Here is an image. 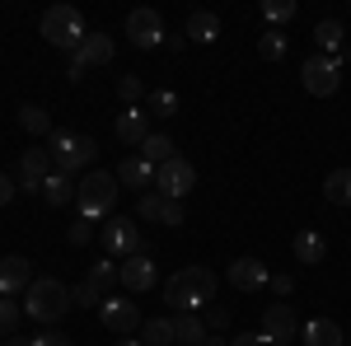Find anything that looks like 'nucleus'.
<instances>
[{"label":"nucleus","mask_w":351,"mask_h":346,"mask_svg":"<svg viewBox=\"0 0 351 346\" xmlns=\"http://www.w3.org/2000/svg\"><path fill=\"white\" fill-rule=\"evenodd\" d=\"M216 271L211 267H183L164 281V304H173L178 314H202L216 299Z\"/></svg>","instance_id":"f257e3e1"},{"label":"nucleus","mask_w":351,"mask_h":346,"mask_svg":"<svg viewBox=\"0 0 351 346\" xmlns=\"http://www.w3.org/2000/svg\"><path fill=\"white\" fill-rule=\"evenodd\" d=\"M75 309V299H71V286L66 281H56V276H33V286L24 291V314L33 323H61L66 314Z\"/></svg>","instance_id":"f03ea898"},{"label":"nucleus","mask_w":351,"mask_h":346,"mask_svg":"<svg viewBox=\"0 0 351 346\" xmlns=\"http://www.w3.org/2000/svg\"><path fill=\"white\" fill-rule=\"evenodd\" d=\"M117 173H104V169H89V178H80V192H75V206H80V220L99 225L108 220L112 206H117Z\"/></svg>","instance_id":"7ed1b4c3"},{"label":"nucleus","mask_w":351,"mask_h":346,"mask_svg":"<svg viewBox=\"0 0 351 346\" xmlns=\"http://www.w3.org/2000/svg\"><path fill=\"white\" fill-rule=\"evenodd\" d=\"M43 38L52 42L56 52L75 56L84 47V38H89V33H84V14L75 10V5H52V10L43 14Z\"/></svg>","instance_id":"20e7f679"},{"label":"nucleus","mask_w":351,"mask_h":346,"mask_svg":"<svg viewBox=\"0 0 351 346\" xmlns=\"http://www.w3.org/2000/svg\"><path fill=\"white\" fill-rule=\"evenodd\" d=\"M52 145V164H56V173H80V169H89V164L99 160V145H94V136H80V132H52L47 136Z\"/></svg>","instance_id":"39448f33"},{"label":"nucleus","mask_w":351,"mask_h":346,"mask_svg":"<svg viewBox=\"0 0 351 346\" xmlns=\"http://www.w3.org/2000/svg\"><path fill=\"white\" fill-rule=\"evenodd\" d=\"M342 66H347V61L314 52L304 66H300V84H304V94H314V99H332V94L342 89Z\"/></svg>","instance_id":"423d86ee"},{"label":"nucleus","mask_w":351,"mask_h":346,"mask_svg":"<svg viewBox=\"0 0 351 346\" xmlns=\"http://www.w3.org/2000/svg\"><path fill=\"white\" fill-rule=\"evenodd\" d=\"M99 243H104V258L127 262L132 253H141V230H136L127 215H108V220L99 225Z\"/></svg>","instance_id":"0eeeda50"},{"label":"nucleus","mask_w":351,"mask_h":346,"mask_svg":"<svg viewBox=\"0 0 351 346\" xmlns=\"http://www.w3.org/2000/svg\"><path fill=\"white\" fill-rule=\"evenodd\" d=\"M192 187H197V169H192V160H183V155H173L169 164L155 169V192H164L169 201H183Z\"/></svg>","instance_id":"6e6552de"},{"label":"nucleus","mask_w":351,"mask_h":346,"mask_svg":"<svg viewBox=\"0 0 351 346\" xmlns=\"http://www.w3.org/2000/svg\"><path fill=\"white\" fill-rule=\"evenodd\" d=\"M164 38V19H160V10H150V5H136L132 14H127V42L132 47H141V52H150V47H160Z\"/></svg>","instance_id":"1a4fd4ad"},{"label":"nucleus","mask_w":351,"mask_h":346,"mask_svg":"<svg viewBox=\"0 0 351 346\" xmlns=\"http://www.w3.org/2000/svg\"><path fill=\"white\" fill-rule=\"evenodd\" d=\"M99 323L108 328V332H117V337H132V332H141V309H136V299H127V295H108L104 304H99Z\"/></svg>","instance_id":"9d476101"},{"label":"nucleus","mask_w":351,"mask_h":346,"mask_svg":"<svg viewBox=\"0 0 351 346\" xmlns=\"http://www.w3.org/2000/svg\"><path fill=\"white\" fill-rule=\"evenodd\" d=\"M117 286H122V291H132V295L155 291V286H160V267H155V258H150L145 248L132 253V258L122 262V271H117Z\"/></svg>","instance_id":"9b49d317"},{"label":"nucleus","mask_w":351,"mask_h":346,"mask_svg":"<svg viewBox=\"0 0 351 346\" xmlns=\"http://www.w3.org/2000/svg\"><path fill=\"white\" fill-rule=\"evenodd\" d=\"M136 215H141V220H155L164 230H178V225H183V201H169L164 192L150 187V192L136 197Z\"/></svg>","instance_id":"f8f14e48"},{"label":"nucleus","mask_w":351,"mask_h":346,"mask_svg":"<svg viewBox=\"0 0 351 346\" xmlns=\"http://www.w3.org/2000/svg\"><path fill=\"white\" fill-rule=\"evenodd\" d=\"M56 173L52 150H24L19 155V192H38L43 197V183Z\"/></svg>","instance_id":"ddd939ff"},{"label":"nucleus","mask_w":351,"mask_h":346,"mask_svg":"<svg viewBox=\"0 0 351 346\" xmlns=\"http://www.w3.org/2000/svg\"><path fill=\"white\" fill-rule=\"evenodd\" d=\"M258 332H263L271 346H286L300 332L295 309H291V304H267V309H263V328H258Z\"/></svg>","instance_id":"4468645a"},{"label":"nucleus","mask_w":351,"mask_h":346,"mask_svg":"<svg viewBox=\"0 0 351 346\" xmlns=\"http://www.w3.org/2000/svg\"><path fill=\"white\" fill-rule=\"evenodd\" d=\"M225 281H230L234 291L253 295V291H263L271 276H267V262H263V258H234V262L225 267Z\"/></svg>","instance_id":"2eb2a0df"},{"label":"nucleus","mask_w":351,"mask_h":346,"mask_svg":"<svg viewBox=\"0 0 351 346\" xmlns=\"http://www.w3.org/2000/svg\"><path fill=\"white\" fill-rule=\"evenodd\" d=\"M33 286V262L19 258V253H10V258H0V295H19Z\"/></svg>","instance_id":"dca6fc26"},{"label":"nucleus","mask_w":351,"mask_h":346,"mask_svg":"<svg viewBox=\"0 0 351 346\" xmlns=\"http://www.w3.org/2000/svg\"><path fill=\"white\" fill-rule=\"evenodd\" d=\"M314 47H319L324 56L351 61V52H347V33H342V24H337V19H324V24H314Z\"/></svg>","instance_id":"f3484780"},{"label":"nucleus","mask_w":351,"mask_h":346,"mask_svg":"<svg viewBox=\"0 0 351 346\" xmlns=\"http://www.w3.org/2000/svg\"><path fill=\"white\" fill-rule=\"evenodd\" d=\"M291 253H295L300 267H319L328 258V239L319 234V230H300L295 239H291Z\"/></svg>","instance_id":"a211bd4d"},{"label":"nucleus","mask_w":351,"mask_h":346,"mask_svg":"<svg viewBox=\"0 0 351 346\" xmlns=\"http://www.w3.org/2000/svg\"><path fill=\"white\" fill-rule=\"evenodd\" d=\"M145 117H150V112H141V108H122L117 122H112L117 140H122V145H141V140L150 136V122H145Z\"/></svg>","instance_id":"6ab92c4d"},{"label":"nucleus","mask_w":351,"mask_h":346,"mask_svg":"<svg viewBox=\"0 0 351 346\" xmlns=\"http://www.w3.org/2000/svg\"><path fill=\"white\" fill-rule=\"evenodd\" d=\"M117 183L136 187V192H150L155 187V164L141 160V155H127V160L117 164Z\"/></svg>","instance_id":"aec40b11"},{"label":"nucleus","mask_w":351,"mask_h":346,"mask_svg":"<svg viewBox=\"0 0 351 346\" xmlns=\"http://www.w3.org/2000/svg\"><path fill=\"white\" fill-rule=\"evenodd\" d=\"M300 342L304 346H342V328L332 319H309L300 328Z\"/></svg>","instance_id":"412c9836"},{"label":"nucleus","mask_w":351,"mask_h":346,"mask_svg":"<svg viewBox=\"0 0 351 346\" xmlns=\"http://www.w3.org/2000/svg\"><path fill=\"white\" fill-rule=\"evenodd\" d=\"M112 56H117V42H112L108 33H89L80 47V61L84 66H112Z\"/></svg>","instance_id":"4be33fe9"},{"label":"nucleus","mask_w":351,"mask_h":346,"mask_svg":"<svg viewBox=\"0 0 351 346\" xmlns=\"http://www.w3.org/2000/svg\"><path fill=\"white\" fill-rule=\"evenodd\" d=\"M117 271H122V267H117V258H99V262L89 267V276H84V286H89L94 295H104V299H108V291L117 286Z\"/></svg>","instance_id":"5701e85b"},{"label":"nucleus","mask_w":351,"mask_h":346,"mask_svg":"<svg viewBox=\"0 0 351 346\" xmlns=\"http://www.w3.org/2000/svg\"><path fill=\"white\" fill-rule=\"evenodd\" d=\"M220 38V14H211V10H192V19H188V42H216Z\"/></svg>","instance_id":"b1692460"},{"label":"nucleus","mask_w":351,"mask_h":346,"mask_svg":"<svg viewBox=\"0 0 351 346\" xmlns=\"http://www.w3.org/2000/svg\"><path fill=\"white\" fill-rule=\"evenodd\" d=\"M75 192H80V183H75L71 173H52V178L43 183V201H47V206H66V201H75Z\"/></svg>","instance_id":"393cba45"},{"label":"nucleus","mask_w":351,"mask_h":346,"mask_svg":"<svg viewBox=\"0 0 351 346\" xmlns=\"http://www.w3.org/2000/svg\"><path fill=\"white\" fill-rule=\"evenodd\" d=\"M173 337H178V346H202L206 342L202 314H173Z\"/></svg>","instance_id":"a878e982"},{"label":"nucleus","mask_w":351,"mask_h":346,"mask_svg":"<svg viewBox=\"0 0 351 346\" xmlns=\"http://www.w3.org/2000/svg\"><path fill=\"white\" fill-rule=\"evenodd\" d=\"M141 346H178L173 319H145L141 323Z\"/></svg>","instance_id":"bb28decb"},{"label":"nucleus","mask_w":351,"mask_h":346,"mask_svg":"<svg viewBox=\"0 0 351 346\" xmlns=\"http://www.w3.org/2000/svg\"><path fill=\"white\" fill-rule=\"evenodd\" d=\"M19 127H24L28 136H52L56 132V127H52V112H47V108H38V103L19 108Z\"/></svg>","instance_id":"cd10ccee"},{"label":"nucleus","mask_w":351,"mask_h":346,"mask_svg":"<svg viewBox=\"0 0 351 346\" xmlns=\"http://www.w3.org/2000/svg\"><path fill=\"white\" fill-rule=\"evenodd\" d=\"M324 197L332 206H351V169H332L324 178Z\"/></svg>","instance_id":"c85d7f7f"},{"label":"nucleus","mask_w":351,"mask_h":346,"mask_svg":"<svg viewBox=\"0 0 351 346\" xmlns=\"http://www.w3.org/2000/svg\"><path fill=\"white\" fill-rule=\"evenodd\" d=\"M141 160H150L155 169H160V164H169V160H173V140H169L164 132H150L145 140H141Z\"/></svg>","instance_id":"c756f323"},{"label":"nucleus","mask_w":351,"mask_h":346,"mask_svg":"<svg viewBox=\"0 0 351 346\" xmlns=\"http://www.w3.org/2000/svg\"><path fill=\"white\" fill-rule=\"evenodd\" d=\"M19 319H24V304H14V295H0V342L19 332Z\"/></svg>","instance_id":"7c9ffc66"},{"label":"nucleus","mask_w":351,"mask_h":346,"mask_svg":"<svg viewBox=\"0 0 351 346\" xmlns=\"http://www.w3.org/2000/svg\"><path fill=\"white\" fill-rule=\"evenodd\" d=\"M295 0H263V14H267V24H291L295 19Z\"/></svg>","instance_id":"2f4dec72"},{"label":"nucleus","mask_w":351,"mask_h":346,"mask_svg":"<svg viewBox=\"0 0 351 346\" xmlns=\"http://www.w3.org/2000/svg\"><path fill=\"white\" fill-rule=\"evenodd\" d=\"M258 56H263V61H281V56H286V38H281L276 28L263 33V38H258Z\"/></svg>","instance_id":"473e14b6"},{"label":"nucleus","mask_w":351,"mask_h":346,"mask_svg":"<svg viewBox=\"0 0 351 346\" xmlns=\"http://www.w3.org/2000/svg\"><path fill=\"white\" fill-rule=\"evenodd\" d=\"M145 103H150V112H160V117H173L178 112V94L173 89H155V94H145Z\"/></svg>","instance_id":"72a5a7b5"},{"label":"nucleus","mask_w":351,"mask_h":346,"mask_svg":"<svg viewBox=\"0 0 351 346\" xmlns=\"http://www.w3.org/2000/svg\"><path fill=\"white\" fill-rule=\"evenodd\" d=\"M117 99H122L127 108H136L141 99H145V84L136 80V75H117Z\"/></svg>","instance_id":"f704fd0d"},{"label":"nucleus","mask_w":351,"mask_h":346,"mask_svg":"<svg viewBox=\"0 0 351 346\" xmlns=\"http://www.w3.org/2000/svg\"><path fill=\"white\" fill-rule=\"evenodd\" d=\"M89 234H94V225H89V220H75V225L66 230V243H71V248H84Z\"/></svg>","instance_id":"c9c22d12"},{"label":"nucleus","mask_w":351,"mask_h":346,"mask_svg":"<svg viewBox=\"0 0 351 346\" xmlns=\"http://www.w3.org/2000/svg\"><path fill=\"white\" fill-rule=\"evenodd\" d=\"M71 299H75V309H99V304H104V295H94L89 286H84V281L75 286V291H71Z\"/></svg>","instance_id":"e433bc0d"},{"label":"nucleus","mask_w":351,"mask_h":346,"mask_svg":"<svg viewBox=\"0 0 351 346\" xmlns=\"http://www.w3.org/2000/svg\"><path fill=\"white\" fill-rule=\"evenodd\" d=\"M33 342H38V346H75L71 337H66V332H52V328H47V332H38Z\"/></svg>","instance_id":"4c0bfd02"},{"label":"nucleus","mask_w":351,"mask_h":346,"mask_svg":"<svg viewBox=\"0 0 351 346\" xmlns=\"http://www.w3.org/2000/svg\"><path fill=\"white\" fill-rule=\"evenodd\" d=\"M14 192H19L14 178H10V173H0V206H10V201H14Z\"/></svg>","instance_id":"58836bf2"},{"label":"nucleus","mask_w":351,"mask_h":346,"mask_svg":"<svg viewBox=\"0 0 351 346\" xmlns=\"http://www.w3.org/2000/svg\"><path fill=\"white\" fill-rule=\"evenodd\" d=\"M267 286H271L276 295H291V291H295V276H286V271H281V276H271Z\"/></svg>","instance_id":"ea45409f"},{"label":"nucleus","mask_w":351,"mask_h":346,"mask_svg":"<svg viewBox=\"0 0 351 346\" xmlns=\"http://www.w3.org/2000/svg\"><path fill=\"white\" fill-rule=\"evenodd\" d=\"M230 346H271V342L263 337V332H239V337H234Z\"/></svg>","instance_id":"a19ab883"},{"label":"nucleus","mask_w":351,"mask_h":346,"mask_svg":"<svg viewBox=\"0 0 351 346\" xmlns=\"http://www.w3.org/2000/svg\"><path fill=\"white\" fill-rule=\"evenodd\" d=\"M206 323H211V328H225V323H230V309L211 304V309H206Z\"/></svg>","instance_id":"79ce46f5"},{"label":"nucleus","mask_w":351,"mask_h":346,"mask_svg":"<svg viewBox=\"0 0 351 346\" xmlns=\"http://www.w3.org/2000/svg\"><path fill=\"white\" fill-rule=\"evenodd\" d=\"M84 71H89V66H84L80 52H75V56H71V66H66V80H84Z\"/></svg>","instance_id":"37998d69"},{"label":"nucleus","mask_w":351,"mask_h":346,"mask_svg":"<svg viewBox=\"0 0 351 346\" xmlns=\"http://www.w3.org/2000/svg\"><path fill=\"white\" fill-rule=\"evenodd\" d=\"M164 47H169V52H183V47H188V33H169Z\"/></svg>","instance_id":"c03bdc74"},{"label":"nucleus","mask_w":351,"mask_h":346,"mask_svg":"<svg viewBox=\"0 0 351 346\" xmlns=\"http://www.w3.org/2000/svg\"><path fill=\"white\" fill-rule=\"evenodd\" d=\"M0 346H38V342H33V337H19V332H14V337H5Z\"/></svg>","instance_id":"a18cd8bd"},{"label":"nucleus","mask_w":351,"mask_h":346,"mask_svg":"<svg viewBox=\"0 0 351 346\" xmlns=\"http://www.w3.org/2000/svg\"><path fill=\"white\" fill-rule=\"evenodd\" d=\"M202 346H230V342H225V337H211V332H206V342H202Z\"/></svg>","instance_id":"49530a36"},{"label":"nucleus","mask_w":351,"mask_h":346,"mask_svg":"<svg viewBox=\"0 0 351 346\" xmlns=\"http://www.w3.org/2000/svg\"><path fill=\"white\" fill-rule=\"evenodd\" d=\"M112 346H141V342H132V337H122V342H112Z\"/></svg>","instance_id":"de8ad7c7"}]
</instances>
